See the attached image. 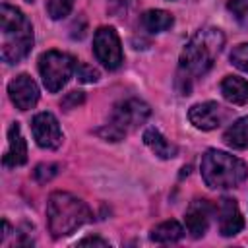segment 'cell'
I'll use <instances>...</instances> for the list:
<instances>
[{"mask_svg":"<svg viewBox=\"0 0 248 248\" xmlns=\"http://www.w3.org/2000/svg\"><path fill=\"white\" fill-rule=\"evenodd\" d=\"M225 35L217 27H203L196 31L180 52V78L192 81L209 72L215 58L223 50Z\"/></svg>","mask_w":248,"mask_h":248,"instance_id":"6da1fadb","label":"cell"},{"mask_svg":"<svg viewBox=\"0 0 248 248\" xmlns=\"http://www.w3.org/2000/svg\"><path fill=\"white\" fill-rule=\"evenodd\" d=\"M0 21H2V60L8 64L21 62L33 48V27L27 16L10 6H0Z\"/></svg>","mask_w":248,"mask_h":248,"instance_id":"7a4b0ae2","label":"cell"},{"mask_svg":"<svg viewBox=\"0 0 248 248\" xmlns=\"http://www.w3.org/2000/svg\"><path fill=\"white\" fill-rule=\"evenodd\" d=\"M48 231L54 238H62L91 221V211L79 198L70 192H52L46 202Z\"/></svg>","mask_w":248,"mask_h":248,"instance_id":"3957f363","label":"cell"},{"mask_svg":"<svg viewBox=\"0 0 248 248\" xmlns=\"http://www.w3.org/2000/svg\"><path fill=\"white\" fill-rule=\"evenodd\" d=\"M202 178L213 190H229L242 184L248 176V167L234 155L219 149H207L202 157Z\"/></svg>","mask_w":248,"mask_h":248,"instance_id":"277c9868","label":"cell"},{"mask_svg":"<svg viewBox=\"0 0 248 248\" xmlns=\"http://www.w3.org/2000/svg\"><path fill=\"white\" fill-rule=\"evenodd\" d=\"M149 114H151V108L147 103H143L140 99H126L112 108L110 122L105 128L97 130V134L108 141H118L128 132L141 126L149 118Z\"/></svg>","mask_w":248,"mask_h":248,"instance_id":"5b68a950","label":"cell"},{"mask_svg":"<svg viewBox=\"0 0 248 248\" xmlns=\"http://www.w3.org/2000/svg\"><path fill=\"white\" fill-rule=\"evenodd\" d=\"M74 70H76V60L66 52L46 50L39 58V72L43 78V85L50 93L60 91L72 78Z\"/></svg>","mask_w":248,"mask_h":248,"instance_id":"8992f818","label":"cell"},{"mask_svg":"<svg viewBox=\"0 0 248 248\" xmlns=\"http://www.w3.org/2000/svg\"><path fill=\"white\" fill-rule=\"evenodd\" d=\"M93 52L97 60L108 70H116L122 66V58H124L122 45H120V37L114 31V27H99L95 31Z\"/></svg>","mask_w":248,"mask_h":248,"instance_id":"52a82bcc","label":"cell"},{"mask_svg":"<svg viewBox=\"0 0 248 248\" xmlns=\"http://www.w3.org/2000/svg\"><path fill=\"white\" fill-rule=\"evenodd\" d=\"M33 138L43 149H58L62 143V130L52 112H39L31 122Z\"/></svg>","mask_w":248,"mask_h":248,"instance_id":"ba28073f","label":"cell"},{"mask_svg":"<svg viewBox=\"0 0 248 248\" xmlns=\"http://www.w3.org/2000/svg\"><path fill=\"white\" fill-rule=\"evenodd\" d=\"M225 116H227V110L215 101L198 103L188 110V118L198 130H215L223 124Z\"/></svg>","mask_w":248,"mask_h":248,"instance_id":"9c48e42d","label":"cell"},{"mask_svg":"<svg viewBox=\"0 0 248 248\" xmlns=\"http://www.w3.org/2000/svg\"><path fill=\"white\" fill-rule=\"evenodd\" d=\"M8 93H10L12 103L19 110H29L39 101V87L27 74H19L17 78H14L8 83Z\"/></svg>","mask_w":248,"mask_h":248,"instance_id":"30bf717a","label":"cell"},{"mask_svg":"<svg viewBox=\"0 0 248 248\" xmlns=\"http://www.w3.org/2000/svg\"><path fill=\"white\" fill-rule=\"evenodd\" d=\"M213 211L215 207L207 202V200H194L188 209H186V231L194 236V238H200L207 232L209 229V223H211V217H213Z\"/></svg>","mask_w":248,"mask_h":248,"instance_id":"8fae6325","label":"cell"},{"mask_svg":"<svg viewBox=\"0 0 248 248\" xmlns=\"http://www.w3.org/2000/svg\"><path fill=\"white\" fill-rule=\"evenodd\" d=\"M215 211L219 215V232L223 236H234L244 229L242 213L232 198L219 200V205L215 207Z\"/></svg>","mask_w":248,"mask_h":248,"instance_id":"7c38bea8","label":"cell"},{"mask_svg":"<svg viewBox=\"0 0 248 248\" xmlns=\"http://www.w3.org/2000/svg\"><path fill=\"white\" fill-rule=\"evenodd\" d=\"M27 161V143L23 140L21 128L17 122H14L8 130V151L4 155L6 167H21Z\"/></svg>","mask_w":248,"mask_h":248,"instance_id":"4fadbf2b","label":"cell"},{"mask_svg":"<svg viewBox=\"0 0 248 248\" xmlns=\"http://www.w3.org/2000/svg\"><path fill=\"white\" fill-rule=\"evenodd\" d=\"M221 93L231 105H246L248 103V81L238 76H227L221 81Z\"/></svg>","mask_w":248,"mask_h":248,"instance_id":"5bb4252c","label":"cell"},{"mask_svg":"<svg viewBox=\"0 0 248 248\" xmlns=\"http://www.w3.org/2000/svg\"><path fill=\"white\" fill-rule=\"evenodd\" d=\"M143 143L161 159H172L176 155V145L170 143L159 130L155 128H147L143 132Z\"/></svg>","mask_w":248,"mask_h":248,"instance_id":"9a60e30c","label":"cell"},{"mask_svg":"<svg viewBox=\"0 0 248 248\" xmlns=\"http://www.w3.org/2000/svg\"><path fill=\"white\" fill-rule=\"evenodd\" d=\"M223 140L227 145L234 149H246L248 147V116H242L234 120L223 134Z\"/></svg>","mask_w":248,"mask_h":248,"instance_id":"2e32d148","label":"cell"},{"mask_svg":"<svg viewBox=\"0 0 248 248\" xmlns=\"http://www.w3.org/2000/svg\"><path fill=\"white\" fill-rule=\"evenodd\" d=\"M151 240L153 242H159V244H169V242H176L184 236V229L178 221L170 219V221H165V223H159L157 227L151 229Z\"/></svg>","mask_w":248,"mask_h":248,"instance_id":"e0dca14e","label":"cell"},{"mask_svg":"<svg viewBox=\"0 0 248 248\" xmlns=\"http://www.w3.org/2000/svg\"><path fill=\"white\" fill-rule=\"evenodd\" d=\"M174 23L172 16L165 10H149L141 16V25L145 31L149 33H161V31H167L170 29V25Z\"/></svg>","mask_w":248,"mask_h":248,"instance_id":"ac0fdd59","label":"cell"},{"mask_svg":"<svg viewBox=\"0 0 248 248\" xmlns=\"http://www.w3.org/2000/svg\"><path fill=\"white\" fill-rule=\"evenodd\" d=\"M74 0H46V14L52 19H62L72 12Z\"/></svg>","mask_w":248,"mask_h":248,"instance_id":"d6986e66","label":"cell"},{"mask_svg":"<svg viewBox=\"0 0 248 248\" xmlns=\"http://www.w3.org/2000/svg\"><path fill=\"white\" fill-rule=\"evenodd\" d=\"M227 8L234 16V19L244 29H248V0H229L227 2Z\"/></svg>","mask_w":248,"mask_h":248,"instance_id":"ffe728a7","label":"cell"},{"mask_svg":"<svg viewBox=\"0 0 248 248\" xmlns=\"http://www.w3.org/2000/svg\"><path fill=\"white\" fill-rule=\"evenodd\" d=\"M231 62H232V66H236L238 70L248 74V43L236 45L231 50Z\"/></svg>","mask_w":248,"mask_h":248,"instance_id":"44dd1931","label":"cell"},{"mask_svg":"<svg viewBox=\"0 0 248 248\" xmlns=\"http://www.w3.org/2000/svg\"><path fill=\"white\" fill-rule=\"evenodd\" d=\"M56 174H58V165H52V163H41V165H37L35 170H33L35 180L41 182V184L52 180Z\"/></svg>","mask_w":248,"mask_h":248,"instance_id":"7402d4cb","label":"cell"},{"mask_svg":"<svg viewBox=\"0 0 248 248\" xmlns=\"http://www.w3.org/2000/svg\"><path fill=\"white\" fill-rule=\"evenodd\" d=\"M76 70H78V78L81 81H85V83H91V81H97L99 79V72L95 68L87 66V64H78Z\"/></svg>","mask_w":248,"mask_h":248,"instance_id":"603a6c76","label":"cell"},{"mask_svg":"<svg viewBox=\"0 0 248 248\" xmlns=\"http://www.w3.org/2000/svg\"><path fill=\"white\" fill-rule=\"evenodd\" d=\"M83 99H85V95L81 93V91H70L64 99H62V108H66V110H70V108H76L78 105H81L83 103Z\"/></svg>","mask_w":248,"mask_h":248,"instance_id":"cb8c5ba5","label":"cell"},{"mask_svg":"<svg viewBox=\"0 0 248 248\" xmlns=\"http://www.w3.org/2000/svg\"><path fill=\"white\" fill-rule=\"evenodd\" d=\"M136 0H108V6H110V12H116V14H122L126 12Z\"/></svg>","mask_w":248,"mask_h":248,"instance_id":"d4e9b609","label":"cell"},{"mask_svg":"<svg viewBox=\"0 0 248 248\" xmlns=\"http://www.w3.org/2000/svg\"><path fill=\"white\" fill-rule=\"evenodd\" d=\"M79 244H99V246H108V242L103 240V238H99V236H87V238H81Z\"/></svg>","mask_w":248,"mask_h":248,"instance_id":"484cf974","label":"cell"},{"mask_svg":"<svg viewBox=\"0 0 248 248\" xmlns=\"http://www.w3.org/2000/svg\"><path fill=\"white\" fill-rule=\"evenodd\" d=\"M27 2H33V0H27Z\"/></svg>","mask_w":248,"mask_h":248,"instance_id":"4316f807","label":"cell"}]
</instances>
